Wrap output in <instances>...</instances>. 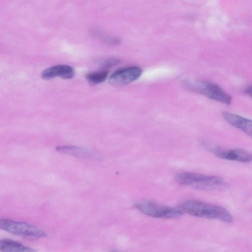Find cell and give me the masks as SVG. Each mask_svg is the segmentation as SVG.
Returning <instances> with one entry per match:
<instances>
[{"label":"cell","mask_w":252,"mask_h":252,"mask_svg":"<svg viewBox=\"0 0 252 252\" xmlns=\"http://www.w3.org/2000/svg\"><path fill=\"white\" fill-rule=\"evenodd\" d=\"M180 209L183 212L196 217L216 219L226 223H231L233 220L232 215L224 207L196 200L185 201Z\"/></svg>","instance_id":"1"},{"label":"cell","mask_w":252,"mask_h":252,"mask_svg":"<svg viewBox=\"0 0 252 252\" xmlns=\"http://www.w3.org/2000/svg\"><path fill=\"white\" fill-rule=\"evenodd\" d=\"M120 63V60L117 58H111L105 59L101 63V65L103 67H110L117 65Z\"/></svg>","instance_id":"13"},{"label":"cell","mask_w":252,"mask_h":252,"mask_svg":"<svg viewBox=\"0 0 252 252\" xmlns=\"http://www.w3.org/2000/svg\"><path fill=\"white\" fill-rule=\"evenodd\" d=\"M209 149L213 154L221 159L243 163L252 162V153L242 149L210 147Z\"/></svg>","instance_id":"7"},{"label":"cell","mask_w":252,"mask_h":252,"mask_svg":"<svg viewBox=\"0 0 252 252\" xmlns=\"http://www.w3.org/2000/svg\"><path fill=\"white\" fill-rule=\"evenodd\" d=\"M175 180L179 184L205 190H221L228 187L221 177L185 172L176 175Z\"/></svg>","instance_id":"2"},{"label":"cell","mask_w":252,"mask_h":252,"mask_svg":"<svg viewBox=\"0 0 252 252\" xmlns=\"http://www.w3.org/2000/svg\"><path fill=\"white\" fill-rule=\"evenodd\" d=\"M60 152L66 153L78 157L85 158L90 156V152L87 150L73 146H63L57 148Z\"/></svg>","instance_id":"11"},{"label":"cell","mask_w":252,"mask_h":252,"mask_svg":"<svg viewBox=\"0 0 252 252\" xmlns=\"http://www.w3.org/2000/svg\"><path fill=\"white\" fill-rule=\"evenodd\" d=\"M74 75V69L66 64H59L49 67L43 70L41 74L42 78L46 80L53 79L57 77L63 79H71Z\"/></svg>","instance_id":"9"},{"label":"cell","mask_w":252,"mask_h":252,"mask_svg":"<svg viewBox=\"0 0 252 252\" xmlns=\"http://www.w3.org/2000/svg\"><path fill=\"white\" fill-rule=\"evenodd\" d=\"M222 115L231 125L252 137V120L226 111L223 112Z\"/></svg>","instance_id":"8"},{"label":"cell","mask_w":252,"mask_h":252,"mask_svg":"<svg viewBox=\"0 0 252 252\" xmlns=\"http://www.w3.org/2000/svg\"><path fill=\"white\" fill-rule=\"evenodd\" d=\"M244 92L248 96L252 97V85L246 87L244 89Z\"/></svg>","instance_id":"14"},{"label":"cell","mask_w":252,"mask_h":252,"mask_svg":"<svg viewBox=\"0 0 252 252\" xmlns=\"http://www.w3.org/2000/svg\"><path fill=\"white\" fill-rule=\"evenodd\" d=\"M135 207L143 214L156 218L173 219L180 217L183 214L180 209L148 201L138 203Z\"/></svg>","instance_id":"5"},{"label":"cell","mask_w":252,"mask_h":252,"mask_svg":"<svg viewBox=\"0 0 252 252\" xmlns=\"http://www.w3.org/2000/svg\"><path fill=\"white\" fill-rule=\"evenodd\" d=\"M0 227L10 233L28 239H36L47 236V234L39 228L25 222L2 219L0 220Z\"/></svg>","instance_id":"4"},{"label":"cell","mask_w":252,"mask_h":252,"mask_svg":"<svg viewBox=\"0 0 252 252\" xmlns=\"http://www.w3.org/2000/svg\"><path fill=\"white\" fill-rule=\"evenodd\" d=\"M108 75L107 70H102L90 72L86 74V78L90 83L97 84L104 82Z\"/></svg>","instance_id":"12"},{"label":"cell","mask_w":252,"mask_h":252,"mask_svg":"<svg viewBox=\"0 0 252 252\" xmlns=\"http://www.w3.org/2000/svg\"><path fill=\"white\" fill-rule=\"evenodd\" d=\"M188 87L211 99L226 105L232 103V97L218 84L208 81L197 80L186 82Z\"/></svg>","instance_id":"3"},{"label":"cell","mask_w":252,"mask_h":252,"mask_svg":"<svg viewBox=\"0 0 252 252\" xmlns=\"http://www.w3.org/2000/svg\"><path fill=\"white\" fill-rule=\"evenodd\" d=\"M0 250L2 252H37L18 242L6 239L0 240Z\"/></svg>","instance_id":"10"},{"label":"cell","mask_w":252,"mask_h":252,"mask_svg":"<svg viewBox=\"0 0 252 252\" xmlns=\"http://www.w3.org/2000/svg\"><path fill=\"white\" fill-rule=\"evenodd\" d=\"M142 73V70L139 66H130L122 67L116 70L110 75L109 82L114 86H125L138 79Z\"/></svg>","instance_id":"6"},{"label":"cell","mask_w":252,"mask_h":252,"mask_svg":"<svg viewBox=\"0 0 252 252\" xmlns=\"http://www.w3.org/2000/svg\"></svg>","instance_id":"15"}]
</instances>
